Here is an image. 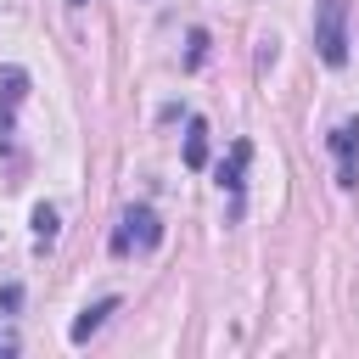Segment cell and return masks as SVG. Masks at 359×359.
Instances as JSON below:
<instances>
[{
  "instance_id": "1",
  "label": "cell",
  "mask_w": 359,
  "mask_h": 359,
  "mask_svg": "<svg viewBox=\"0 0 359 359\" xmlns=\"http://www.w3.org/2000/svg\"><path fill=\"white\" fill-rule=\"evenodd\" d=\"M314 50L325 67L348 62V0H320L314 6Z\"/></svg>"
},
{
  "instance_id": "2",
  "label": "cell",
  "mask_w": 359,
  "mask_h": 359,
  "mask_svg": "<svg viewBox=\"0 0 359 359\" xmlns=\"http://www.w3.org/2000/svg\"><path fill=\"white\" fill-rule=\"evenodd\" d=\"M157 247H163V219H157L146 202L123 208V224H118V236H112V252L129 258V252H157Z\"/></svg>"
},
{
  "instance_id": "3",
  "label": "cell",
  "mask_w": 359,
  "mask_h": 359,
  "mask_svg": "<svg viewBox=\"0 0 359 359\" xmlns=\"http://www.w3.org/2000/svg\"><path fill=\"white\" fill-rule=\"evenodd\" d=\"M325 146H331V157H337V185L353 191V185H359V118H342V123L325 135Z\"/></svg>"
},
{
  "instance_id": "4",
  "label": "cell",
  "mask_w": 359,
  "mask_h": 359,
  "mask_svg": "<svg viewBox=\"0 0 359 359\" xmlns=\"http://www.w3.org/2000/svg\"><path fill=\"white\" fill-rule=\"evenodd\" d=\"M107 314H118V297H95L79 320H73V331H67V342H90L101 325H107Z\"/></svg>"
},
{
  "instance_id": "5",
  "label": "cell",
  "mask_w": 359,
  "mask_h": 359,
  "mask_svg": "<svg viewBox=\"0 0 359 359\" xmlns=\"http://www.w3.org/2000/svg\"><path fill=\"white\" fill-rule=\"evenodd\" d=\"M247 157H252V146H247V140H236V146H230V157L219 163V185H224L230 196H241V174H247Z\"/></svg>"
},
{
  "instance_id": "6",
  "label": "cell",
  "mask_w": 359,
  "mask_h": 359,
  "mask_svg": "<svg viewBox=\"0 0 359 359\" xmlns=\"http://www.w3.org/2000/svg\"><path fill=\"white\" fill-rule=\"evenodd\" d=\"M185 168H208V123L202 118L185 123Z\"/></svg>"
},
{
  "instance_id": "7",
  "label": "cell",
  "mask_w": 359,
  "mask_h": 359,
  "mask_svg": "<svg viewBox=\"0 0 359 359\" xmlns=\"http://www.w3.org/2000/svg\"><path fill=\"white\" fill-rule=\"evenodd\" d=\"M56 224H62V219H56V208H50V202H39V208H34V241H39V247H50V241H56Z\"/></svg>"
},
{
  "instance_id": "8",
  "label": "cell",
  "mask_w": 359,
  "mask_h": 359,
  "mask_svg": "<svg viewBox=\"0 0 359 359\" xmlns=\"http://www.w3.org/2000/svg\"><path fill=\"white\" fill-rule=\"evenodd\" d=\"M208 62V34L202 28H191V50H185V67H202Z\"/></svg>"
},
{
  "instance_id": "9",
  "label": "cell",
  "mask_w": 359,
  "mask_h": 359,
  "mask_svg": "<svg viewBox=\"0 0 359 359\" xmlns=\"http://www.w3.org/2000/svg\"><path fill=\"white\" fill-rule=\"evenodd\" d=\"M11 107H17V101L0 107V151H11Z\"/></svg>"
},
{
  "instance_id": "10",
  "label": "cell",
  "mask_w": 359,
  "mask_h": 359,
  "mask_svg": "<svg viewBox=\"0 0 359 359\" xmlns=\"http://www.w3.org/2000/svg\"><path fill=\"white\" fill-rule=\"evenodd\" d=\"M17 303H22V286H0V309H6V314H11V309H17Z\"/></svg>"
},
{
  "instance_id": "11",
  "label": "cell",
  "mask_w": 359,
  "mask_h": 359,
  "mask_svg": "<svg viewBox=\"0 0 359 359\" xmlns=\"http://www.w3.org/2000/svg\"><path fill=\"white\" fill-rule=\"evenodd\" d=\"M6 353H17V331H6V325H0V359H6Z\"/></svg>"
},
{
  "instance_id": "12",
  "label": "cell",
  "mask_w": 359,
  "mask_h": 359,
  "mask_svg": "<svg viewBox=\"0 0 359 359\" xmlns=\"http://www.w3.org/2000/svg\"><path fill=\"white\" fill-rule=\"evenodd\" d=\"M67 6H84V0H67Z\"/></svg>"
}]
</instances>
